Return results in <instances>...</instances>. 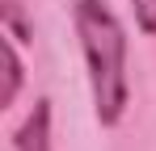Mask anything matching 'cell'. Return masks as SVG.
Returning a JSON list of instances; mask_svg holds the SVG:
<instances>
[{
    "label": "cell",
    "instance_id": "6da1fadb",
    "mask_svg": "<svg viewBox=\"0 0 156 151\" xmlns=\"http://www.w3.org/2000/svg\"><path fill=\"white\" fill-rule=\"evenodd\" d=\"M72 29H76L84 76H89L93 118H97L101 130H114L131 109L127 25L118 21V13L110 8V0H72Z\"/></svg>",
    "mask_w": 156,
    "mask_h": 151
},
{
    "label": "cell",
    "instance_id": "7a4b0ae2",
    "mask_svg": "<svg viewBox=\"0 0 156 151\" xmlns=\"http://www.w3.org/2000/svg\"><path fill=\"white\" fill-rule=\"evenodd\" d=\"M13 151H55V109H51V97H38L30 105L26 122L13 130Z\"/></svg>",
    "mask_w": 156,
    "mask_h": 151
},
{
    "label": "cell",
    "instance_id": "3957f363",
    "mask_svg": "<svg viewBox=\"0 0 156 151\" xmlns=\"http://www.w3.org/2000/svg\"><path fill=\"white\" fill-rule=\"evenodd\" d=\"M21 80H26V63H21L17 38H9V34H4V109L21 97Z\"/></svg>",
    "mask_w": 156,
    "mask_h": 151
},
{
    "label": "cell",
    "instance_id": "277c9868",
    "mask_svg": "<svg viewBox=\"0 0 156 151\" xmlns=\"http://www.w3.org/2000/svg\"><path fill=\"white\" fill-rule=\"evenodd\" d=\"M0 17H4V34L9 38H17V42H30L34 38V25L26 21L21 0H0Z\"/></svg>",
    "mask_w": 156,
    "mask_h": 151
},
{
    "label": "cell",
    "instance_id": "5b68a950",
    "mask_svg": "<svg viewBox=\"0 0 156 151\" xmlns=\"http://www.w3.org/2000/svg\"><path fill=\"white\" fill-rule=\"evenodd\" d=\"M131 13H135V25H139V34L156 38V0H131Z\"/></svg>",
    "mask_w": 156,
    "mask_h": 151
}]
</instances>
